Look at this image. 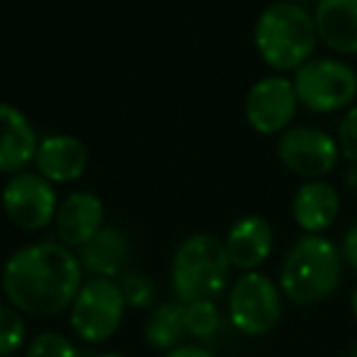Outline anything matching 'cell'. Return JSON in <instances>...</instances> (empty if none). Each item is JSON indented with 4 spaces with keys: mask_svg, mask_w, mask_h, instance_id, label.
<instances>
[{
    "mask_svg": "<svg viewBox=\"0 0 357 357\" xmlns=\"http://www.w3.org/2000/svg\"><path fill=\"white\" fill-rule=\"evenodd\" d=\"M84 284L79 255L54 240H42L20 248L8 257L0 287L20 313L50 318L74 303Z\"/></svg>",
    "mask_w": 357,
    "mask_h": 357,
    "instance_id": "obj_1",
    "label": "cell"
},
{
    "mask_svg": "<svg viewBox=\"0 0 357 357\" xmlns=\"http://www.w3.org/2000/svg\"><path fill=\"white\" fill-rule=\"evenodd\" d=\"M252 40L264 64L284 74L301 69L308 59H313L318 32L313 15L301 3L277 0L259 13Z\"/></svg>",
    "mask_w": 357,
    "mask_h": 357,
    "instance_id": "obj_2",
    "label": "cell"
},
{
    "mask_svg": "<svg viewBox=\"0 0 357 357\" xmlns=\"http://www.w3.org/2000/svg\"><path fill=\"white\" fill-rule=\"evenodd\" d=\"M342 252L326 235H301L279 269V289L296 306H313L335 294L342 279Z\"/></svg>",
    "mask_w": 357,
    "mask_h": 357,
    "instance_id": "obj_3",
    "label": "cell"
},
{
    "mask_svg": "<svg viewBox=\"0 0 357 357\" xmlns=\"http://www.w3.org/2000/svg\"><path fill=\"white\" fill-rule=\"evenodd\" d=\"M230 264L225 245L211 233L181 240L172 259V291L178 303L215 301L228 289Z\"/></svg>",
    "mask_w": 357,
    "mask_h": 357,
    "instance_id": "obj_4",
    "label": "cell"
},
{
    "mask_svg": "<svg viewBox=\"0 0 357 357\" xmlns=\"http://www.w3.org/2000/svg\"><path fill=\"white\" fill-rule=\"evenodd\" d=\"M298 105L318 115L345 113L357 100V71L335 56H313L294 71Z\"/></svg>",
    "mask_w": 357,
    "mask_h": 357,
    "instance_id": "obj_5",
    "label": "cell"
},
{
    "mask_svg": "<svg viewBox=\"0 0 357 357\" xmlns=\"http://www.w3.org/2000/svg\"><path fill=\"white\" fill-rule=\"evenodd\" d=\"M282 289L262 272H243L228 294V316L235 331L248 337H262L282 321Z\"/></svg>",
    "mask_w": 357,
    "mask_h": 357,
    "instance_id": "obj_6",
    "label": "cell"
},
{
    "mask_svg": "<svg viewBox=\"0 0 357 357\" xmlns=\"http://www.w3.org/2000/svg\"><path fill=\"white\" fill-rule=\"evenodd\" d=\"M123 291L115 279L93 277L91 282L81 284L74 303H71L69 323L74 333L84 342H105L118 333L125 318Z\"/></svg>",
    "mask_w": 357,
    "mask_h": 357,
    "instance_id": "obj_7",
    "label": "cell"
},
{
    "mask_svg": "<svg viewBox=\"0 0 357 357\" xmlns=\"http://www.w3.org/2000/svg\"><path fill=\"white\" fill-rule=\"evenodd\" d=\"M277 157L296 176L313 181L326 178L340 162V147L333 135L313 125L287 128L277 139Z\"/></svg>",
    "mask_w": 357,
    "mask_h": 357,
    "instance_id": "obj_8",
    "label": "cell"
},
{
    "mask_svg": "<svg viewBox=\"0 0 357 357\" xmlns=\"http://www.w3.org/2000/svg\"><path fill=\"white\" fill-rule=\"evenodd\" d=\"M0 201L8 220L27 233H37L54 223L56 208H59L54 184L47 181L42 174L27 172V169L8 178Z\"/></svg>",
    "mask_w": 357,
    "mask_h": 357,
    "instance_id": "obj_9",
    "label": "cell"
},
{
    "mask_svg": "<svg viewBox=\"0 0 357 357\" xmlns=\"http://www.w3.org/2000/svg\"><path fill=\"white\" fill-rule=\"evenodd\" d=\"M298 98L291 79L287 76H264L245 98V120L259 135H282L296 118Z\"/></svg>",
    "mask_w": 357,
    "mask_h": 357,
    "instance_id": "obj_10",
    "label": "cell"
},
{
    "mask_svg": "<svg viewBox=\"0 0 357 357\" xmlns=\"http://www.w3.org/2000/svg\"><path fill=\"white\" fill-rule=\"evenodd\" d=\"M103 218L105 208L98 196L91 191H74L64 201H59L54 215L56 238L66 248L79 250L103 228Z\"/></svg>",
    "mask_w": 357,
    "mask_h": 357,
    "instance_id": "obj_11",
    "label": "cell"
},
{
    "mask_svg": "<svg viewBox=\"0 0 357 357\" xmlns=\"http://www.w3.org/2000/svg\"><path fill=\"white\" fill-rule=\"evenodd\" d=\"M228 259L240 272H257L274 250V230L262 215H243L223 240Z\"/></svg>",
    "mask_w": 357,
    "mask_h": 357,
    "instance_id": "obj_12",
    "label": "cell"
},
{
    "mask_svg": "<svg viewBox=\"0 0 357 357\" xmlns=\"http://www.w3.org/2000/svg\"><path fill=\"white\" fill-rule=\"evenodd\" d=\"M342 208L340 194L326 178L303 181L291 201V218L303 235H323L337 220Z\"/></svg>",
    "mask_w": 357,
    "mask_h": 357,
    "instance_id": "obj_13",
    "label": "cell"
},
{
    "mask_svg": "<svg viewBox=\"0 0 357 357\" xmlns=\"http://www.w3.org/2000/svg\"><path fill=\"white\" fill-rule=\"evenodd\" d=\"M37 130L20 108L0 103V174L25 172L27 164L35 162Z\"/></svg>",
    "mask_w": 357,
    "mask_h": 357,
    "instance_id": "obj_14",
    "label": "cell"
},
{
    "mask_svg": "<svg viewBox=\"0 0 357 357\" xmlns=\"http://www.w3.org/2000/svg\"><path fill=\"white\" fill-rule=\"evenodd\" d=\"M37 174L52 184H71L84 176L89 167V149L74 135H47L35 154Z\"/></svg>",
    "mask_w": 357,
    "mask_h": 357,
    "instance_id": "obj_15",
    "label": "cell"
},
{
    "mask_svg": "<svg viewBox=\"0 0 357 357\" xmlns=\"http://www.w3.org/2000/svg\"><path fill=\"white\" fill-rule=\"evenodd\" d=\"M313 22L321 45L340 56L357 54V0H318Z\"/></svg>",
    "mask_w": 357,
    "mask_h": 357,
    "instance_id": "obj_16",
    "label": "cell"
},
{
    "mask_svg": "<svg viewBox=\"0 0 357 357\" xmlns=\"http://www.w3.org/2000/svg\"><path fill=\"white\" fill-rule=\"evenodd\" d=\"M79 262L84 272L100 279H115L125 274L130 262V240L125 230L103 225L84 248H79Z\"/></svg>",
    "mask_w": 357,
    "mask_h": 357,
    "instance_id": "obj_17",
    "label": "cell"
},
{
    "mask_svg": "<svg viewBox=\"0 0 357 357\" xmlns=\"http://www.w3.org/2000/svg\"><path fill=\"white\" fill-rule=\"evenodd\" d=\"M186 323H184V303L178 301H164L149 311V318L144 323V340L154 350H174L184 345Z\"/></svg>",
    "mask_w": 357,
    "mask_h": 357,
    "instance_id": "obj_18",
    "label": "cell"
},
{
    "mask_svg": "<svg viewBox=\"0 0 357 357\" xmlns=\"http://www.w3.org/2000/svg\"><path fill=\"white\" fill-rule=\"evenodd\" d=\"M184 323L186 333L199 340H208L223 326V316H220L215 301H191L184 303Z\"/></svg>",
    "mask_w": 357,
    "mask_h": 357,
    "instance_id": "obj_19",
    "label": "cell"
},
{
    "mask_svg": "<svg viewBox=\"0 0 357 357\" xmlns=\"http://www.w3.org/2000/svg\"><path fill=\"white\" fill-rule=\"evenodd\" d=\"M27 337L22 313L10 303H0V357L15 355Z\"/></svg>",
    "mask_w": 357,
    "mask_h": 357,
    "instance_id": "obj_20",
    "label": "cell"
},
{
    "mask_svg": "<svg viewBox=\"0 0 357 357\" xmlns=\"http://www.w3.org/2000/svg\"><path fill=\"white\" fill-rule=\"evenodd\" d=\"M123 298L128 303V308H149L157 298V287L154 282L142 272H125L120 274L118 282Z\"/></svg>",
    "mask_w": 357,
    "mask_h": 357,
    "instance_id": "obj_21",
    "label": "cell"
},
{
    "mask_svg": "<svg viewBox=\"0 0 357 357\" xmlns=\"http://www.w3.org/2000/svg\"><path fill=\"white\" fill-rule=\"evenodd\" d=\"M27 357H81L74 340L56 331H45L35 335L27 345Z\"/></svg>",
    "mask_w": 357,
    "mask_h": 357,
    "instance_id": "obj_22",
    "label": "cell"
},
{
    "mask_svg": "<svg viewBox=\"0 0 357 357\" xmlns=\"http://www.w3.org/2000/svg\"><path fill=\"white\" fill-rule=\"evenodd\" d=\"M337 147H340V154L347 159V162L357 164V103L350 105L345 110V115L337 123Z\"/></svg>",
    "mask_w": 357,
    "mask_h": 357,
    "instance_id": "obj_23",
    "label": "cell"
},
{
    "mask_svg": "<svg viewBox=\"0 0 357 357\" xmlns=\"http://www.w3.org/2000/svg\"><path fill=\"white\" fill-rule=\"evenodd\" d=\"M340 252H342V259H345V262L357 272V220L347 228L345 238H342Z\"/></svg>",
    "mask_w": 357,
    "mask_h": 357,
    "instance_id": "obj_24",
    "label": "cell"
},
{
    "mask_svg": "<svg viewBox=\"0 0 357 357\" xmlns=\"http://www.w3.org/2000/svg\"><path fill=\"white\" fill-rule=\"evenodd\" d=\"M164 357H213V352L208 350V347L204 345H178L174 347V350H169Z\"/></svg>",
    "mask_w": 357,
    "mask_h": 357,
    "instance_id": "obj_25",
    "label": "cell"
},
{
    "mask_svg": "<svg viewBox=\"0 0 357 357\" xmlns=\"http://www.w3.org/2000/svg\"><path fill=\"white\" fill-rule=\"evenodd\" d=\"M350 308H352V316H355V321H357V287L352 289V296H350Z\"/></svg>",
    "mask_w": 357,
    "mask_h": 357,
    "instance_id": "obj_26",
    "label": "cell"
},
{
    "mask_svg": "<svg viewBox=\"0 0 357 357\" xmlns=\"http://www.w3.org/2000/svg\"><path fill=\"white\" fill-rule=\"evenodd\" d=\"M93 357H128V355H118V352H100V355H93Z\"/></svg>",
    "mask_w": 357,
    "mask_h": 357,
    "instance_id": "obj_27",
    "label": "cell"
},
{
    "mask_svg": "<svg viewBox=\"0 0 357 357\" xmlns=\"http://www.w3.org/2000/svg\"><path fill=\"white\" fill-rule=\"evenodd\" d=\"M350 357H357V347H355V350H352V355Z\"/></svg>",
    "mask_w": 357,
    "mask_h": 357,
    "instance_id": "obj_28",
    "label": "cell"
},
{
    "mask_svg": "<svg viewBox=\"0 0 357 357\" xmlns=\"http://www.w3.org/2000/svg\"><path fill=\"white\" fill-rule=\"evenodd\" d=\"M289 3H303V0H289Z\"/></svg>",
    "mask_w": 357,
    "mask_h": 357,
    "instance_id": "obj_29",
    "label": "cell"
}]
</instances>
